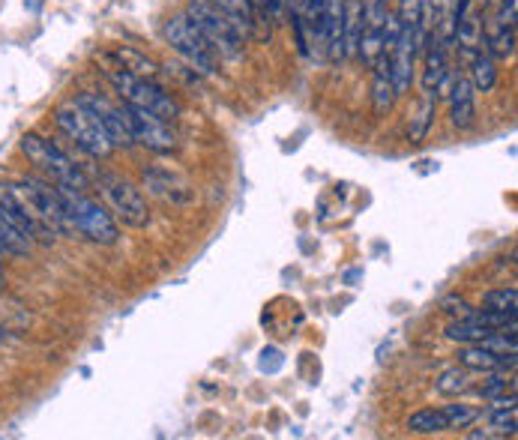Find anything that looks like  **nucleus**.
Wrapping results in <instances>:
<instances>
[{
	"instance_id": "1",
	"label": "nucleus",
	"mask_w": 518,
	"mask_h": 440,
	"mask_svg": "<svg viewBox=\"0 0 518 440\" xmlns=\"http://www.w3.org/2000/svg\"><path fill=\"white\" fill-rule=\"evenodd\" d=\"M0 207L3 213L27 234V240L48 243L54 234L72 231L57 195V186L45 180H18L0 183Z\"/></svg>"
},
{
	"instance_id": "2",
	"label": "nucleus",
	"mask_w": 518,
	"mask_h": 440,
	"mask_svg": "<svg viewBox=\"0 0 518 440\" xmlns=\"http://www.w3.org/2000/svg\"><path fill=\"white\" fill-rule=\"evenodd\" d=\"M57 195H60V204H63V213H66V222H69L72 231L84 234L87 240H93L99 246H114L117 243L120 228L102 204H96L84 192H75V189H66V186H57Z\"/></svg>"
},
{
	"instance_id": "3",
	"label": "nucleus",
	"mask_w": 518,
	"mask_h": 440,
	"mask_svg": "<svg viewBox=\"0 0 518 440\" xmlns=\"http://www.w3.org/2000/svg\"><path fill=\"white\" fill-rule=\"evenodd\" d=\"M21 153H24L54 186H66V189H75V192H84V189H87V177H84L81 165H78L63 147H57L54 141L42 138L39 132L21 135Z\"/></svg>"
},
{
	"instance_id": "4",
	"label": "nucleus",
	"mask_w": 518,
	"mask_h": 440,
	"mask_svg": "<svg viewBox=\"0 0 518 440\" xmlns=\"http://www.w3.org/2000/svg\"><path fill=\"white\" fill-rule=\"evenodd\" d=\"M105 75H108V81L114 84V90L120 93L123 105L144 108V111H150V114H156V117H162V120H168V123H174V120L180 117L177 99H174L165 87H159L153 78H141V75L123 72V69H117V66H108Z\"/></svg>"
},
{
	"instance_id": "5",
	"label": "nucleus",
	"mask_w": 518,
	"mask_h": 440,
	"mask_svg": "<svg viewBox=\"0 0 518 440\" xmlns=\"http://www.w3.org/2000/svg\"><path fill=\"white\" fill-rule=\"evenodd\" d=\"M186 15L201 30V36L210 42V48L219 54V60H237L243 54L246 33L225 12H219L210 0H189Z\"/></svg>"
},
{
	"instance_id": "6",
	"label": "nucleus",
	"mask_w": 518,
	"mask_h": 440,
	"mask_svg": "<svg viewBox=\"0 0 518 440\" xmlns=\"http://www.w3.org/2000/svg\"><path fill=\"white\" fill-rule=\"evenodd\" d=\"M54 123H57L60 132H63L78 150H84L87 156H93V159L111 156L114 144L108 141V135H105L102 126L96 123V117H93L78 99L63 102V105L54 111Z\"/></svg>"
},
{
	"instance_id": "7",
	"label": "nucleus",
	"mask_w": 518,
	"mask_h": 440,
	"mask_svg": "<svg viewBox=\"0 0 518 440\" xmlns=\"http://www.w3.org/2000/svg\"><path fill=\"white\" fill-rule=\"evenodd\" d=\"M288 15L300 54L327 60V0H288Z\"/></svg>"
},
{
	"instance_id": "8",
	"label": "nucleus",
	"mask_w": 518,
	"mask_h": 440,
	"mask_svg": "<svg viewBox=\"0 0 518 440\" xmlns=\"http://www.w3.org/2000/svg\"><path fill=\"white\" fill-rule=\"evenodd\" d=\"M165 39H168V45H171L189 66H195V69L204 72V75H216L219 54L210 48V42L201 36V30L192 24V18H189L186 12L165 21Z\"/></svg>"
},
{
	"instance_id": "9",
	"label": "nucleus",
	"mask_w": 518,
	"mask_h": 440,
	"mask_svg": "<svg viewBox=\"0 0 518 440\" xmlns=\"http://www.w3.org/2000/svg\"><path fill=\"white\" fill-rule=\"evenodd\" d=\"M99 189H102L111 213H117V219L123 225H129V228H147L150 207H147L144 192L132 180H126L120 174H102L99 177Z\"/></svg>"
},
{
	"instance_id": "10",
	"label": "nucleus",
	"mask_w": 518,
	"mask_h": 440,
	"mask_svg": "<svg viewBox=\"0 0 518 440\" xmlns=\"http://www.w3.org/2000/svg\"><path fill=\"white\" fill-rule=\"evenodd\" d=\"M123 114L129 120V132H132L135 144L147 147L150 153H162V156L177 150V135L168 120H162L144 108H135V105H123Z\"/></svg>"
},
{
	"instance_id": "11",
	"label": "nucleus",
	"mask_w": 518,
	"mask_h": 440,
	"mask_svg": "<svg viewBox=\"0 0 518 440\" xmlns=\"http://www.w3.org/2000/svg\"><path fill=\"white\" fill-rule=\"evenodd\" d=\"M78 102L96 117V123L102 126V132H105L108 141L114 144V150H117V147L129 150V147L135 144V138H132V132H129V120H126V114H123V105L117 108V105H111L108 99H102V96H96V93H81Z\"/></svg>"
},
{
	"instance_id": "12",
	"label": "nucleus",
	"mask_w": 518,
	"mask_h": 440,
	"mask_svg": "<svg viewBox=\"0 0 518 440\" xmlns=\"http://www.w3.org/2000/svg\"><path fill=\"white\" fill-rule=\"evenodd\" d=\"M141 180H144V189L150 195H156L159 201L165 204H174V207H186L195 201V189L171 168H159V165H150L141 171Z\"/></svg>"
},
{
	"instance_id": "13",
	"label": "nucleus",
	"mask_w": 518,
	"mask_h": 440,
	"mask_svg": "<svg viewBox=\"0 0 518 440\" xmlns=\"http://www.w3.org/2000/svg\"><path fill=\"white\" fill-rule=\"evenodd\" d=\"M450 120L456 129H471L477 123V90L474 84L468 81L465 72H453V81H450Z\"/></svg>"
},
{
	"instance_id": "14",
	"label": "nucleus",
	"mask_w": 518,
	"mask_h": 440,
	"mask_svg": "<svg viewBox=\"0 0 518 440\" xmlns=\"http://www.w3.org/2000/svg\"><path fill=\"white\" fill-rule=\"evenodd\" d=\"M453 6L456 0H423V36H438L453 45Z\"/></svg>"
},
{
	"instance_id": "15",
	"label": "nucleus",
	"mask_w": 518,
	"mask_h": 440,
	"mask_svg": "<svg viewBox=\"0 0 518 440\" xmlns=\"http://www.w3.org/2000/svg\"><path fill=\"white\" fill-rule=\"evenodd\" d=\"M462 63H465V75H468V81L474 84L477 93L495 90V84H498V60L486 48L471 51Z\"/></svg>"
},
{
	"instance_id": "16",
	"label": "nucleus",
	"mask_w": 518,
	"mask_h": 440,
	"mask_svg": "<svg viewBox=\"0 0 518 440\" xmlns=\"http://www.w3.org/2000/svg\"><path fill=\"white\" fill-rule=\"evenodd\" d=\"M459 366H465L468 372H513L516 369V357H498L483 345H465L459 351Z\"/></svg>"
},
{
	"instance_id": "17",
	"label": "nucleus",
	"mask_w": 518,
	"mask_h": 440,
	"mask_svg": "<svg viewBox=\"0 0 518 440\" xmlns=\"http://www.w3.org/2000/svg\"><path fill=\"white\" fill-rule=\"evenodd\" d=\"M363 36V0H342V60L357 57Z\"/></svg>"
},
{
	"instance_id": "18",
	"label": "nucleus",
	"mask_w": 518,
	"mask_h": 440,
	"mask_svg": "<svg viewBox=\"0 0 518 440\" xmlns=\"http://www.w3.org/2000/svg\"><path fill=\"white\" fill-rule=\"evenodd\" d=\"M393 105H396V87H393V81H390V60L384 57V60H378V66H375V81H372V108H375V114H378V117H384V114H390V111H393Z\"/></svg>"
},
{
	"instance_id": "19",
	"label": "nucleus",
	"mask_w": 518,
	"mask_h": 440,
	"mask_svg": "<svg viewBox=\"0 0 518 440\" xmlns=\"http://www.w3.org/2000/svg\"><path fill=\"white\" fill-rule=\"evenodd\" d=\"M30 240H27V234L3 213V207H0V255H15V258H24L27 252H30Z\"/></svg>"
},
{
	"instance_id": "20",
	"label": "nucleus",
	"mask_w": 518,
	"mask_h": 440,
	"mask_svg": "<svg viewBox=\"0 0 518 440\" xmlns=\"http://www.w3.org/2000/svg\"><path fill=\"white\" fill-rule=\"evenodd\" d=\"M435 108H438V93H423V99H420L417 111L411 114V123H408V138H411L414 144H420V141L429 135Z\"/></svg>"
},
{
	"instance_id": "21",
	"label": "nucleus",
	"mask_w": 518,
	"mask_h": 440,
	"mask_svg": "<svg viewBox=\"0 0 518 440\" xmlns=\"http://www.w3.org/2000/svg\"><path fill=\"white\" fill-rule=\"evenodd\" d=\"M219 12H225L243 33H246V39L249 36H258V21H255V15H252V6H249V0H210Z\"/></svg>"
},
{
	"instance_id": "22",
	"label": "nucleus",
	"mask_w": 518,
	"mask_h": 440,
	"mask_svg": "<svg viewBox=\"0 0 518 440\" xmlns=\"http://www.w3.org/2000/svg\"><path fill=\"white\" fill-rule=\"evenodd\" d=\"M117 63V69H123V72H132V75H141V78H153L156 81V75H159V69H156V63L153 60H147L144 54H138L135 48H114V54H111Z\"/></svg>"
},
{
	"instance_id": "23",
	"label": "nucleus",
	"mask_w": 518,
	"mask_h": 440,
	"mask_svg": "<svg viewBox=\"0 0 518 440\" xmlns=\"http://www.w3.org/2000/svg\"><path fill=\"white\" fill-rule=\"evenodd\" d=\"M471 372L465 369V366H456V369H447V372H441L438 375V381H435V390L441 393V396H447V399H459V396H465V393H471Z\"/></svg>"
},
{
	"instance_id": "24",
	"label": "nucleus",
	"mask_w": 518,
	"mask_h": 440,
	"mask_svg": "<svg viewBox=\"0 0 518 440\" xmlns=\"http://www.w3.org/2000/svg\"><path fill=\"white\" fill-rule=\"evenodd\" d=\"M495 330H489V327H480V324H474V321H465V318H456L453 324H447V330H444V336L450 339V342H459V345H480L483 339H489Z\"/></svg>"
},
{
	"instance_id": "25",
	"label": "nucleus",
	"mask_w": 518,
	"mask_h": 440,
	"mask_svg": "<svg viewBox=\"0 0 518 440\" xmlns=\"http://www.w3.org/2000/svg\"><path fill=\"white\" fill-rule=\"evenodd\" d=\"M327 60H342V0H327Z\"/></svg>"
},
{
	"instance_id": "26",
	"label": "nucleus",
	"mask_w": 518,
	"mask_h": 440,
	"mask_svg": "<svg viewBox=\"0 0 518 440\" xmlns=\"http://www.w3.org/2000/svg\"><path fill=\"white\" fill-rule=\"evenodd\" d=\"M408 429L414 432V435H441V432H447L450 426H447V417H444V411L438 408H423V411H417V414H411L408 417Z\"/></svg>"
},
{
	"instance_id": "27",
	"label": "nucleus",
	"mask_w": 518,
	"mask_h": 440,
	"mask_svg": "<svg viewBox=\"0 0 518 440\" xmlns=\"http://www.w3.org/2000/svg\"><path fill=\"white\" fill-rule=\"evenodd\" d=\"M483 309L498 312V315H504V318H516L518 291L516 288H498V291H489V294L483 297Z\"/></svg>"
},
{
	"instance_id": "28",
	"label": "nucleus",
	"mask_w": 518,
	"mask_h": 440,
	"mask_svg": "<svg viewBox=\"0 0 518 440\" xmlns=\"http://www.w3.org/2000/svg\"><path fill=\"white\" fill-rule=\"evenodd\" d=\"M396 18H399V27H408V30L423 33V0H399Z\"/></svg>"
},
{
	"instance_id": "29",
	"label": "nucleus",
	"mask_w": 518,
	"mask_h": 440,
	"mask_svg": "<svg viewBox=\"0 0 518 440\" xmlns=\"http://www.w3.org/2000/svg\"><path fill=\"white\" fill-rule=\"evenodd\" d=\"M489 426L498 429L501 435H516L518 429V408L516 405H504V408H489Z\"/></svg>"
},
{
	"instance_id": "30",
	"label": "nucleus",
	"mask_w": 518,
	"mask_h": 440,
	"mask_svg": "<svg viewBox=\"0 0 518 440\" xmlns=\"http://www.w3.org/2000/svg\"><path fill=\"white\" fill-rule=\"evenodd\" d=\"M441 411H444L450 429H468V426H474V423L480 420V411L471 408V405H447V408H441Z\"/></svg>"
},
{
	"instance_id": "31",
	"label": "nucleus",
	"mask_w": 518,
	"mask_h": 440,
	"mask_svg": "<svg viewBox=\"0 0 518 440\" xmlns=\"http://www.w3.org/2000/svg\"><path fill=\"white\" fill-rule=\"evenodd\" d=\"M444 312L453 315V318H465V315L471 312V306H468L462 297H447V300H444Z\"/></svg>"
},
{
	"instance_id": "32",
	"label": "nucleus",
	"mask_w": 518,
	"mask_h": 440,
	"mask_svg": "<svg viewBox=\"0 0 518 440\" xmlns=\"http://www.w3.org/2000/svg\"><path fill=\"white\" fill-rule=\"evenodd\" d=\"M3 339H6V333H3V327H0V342H3Z\"/></svg>"
},
{
	"instance_id": "33",
	"label": "nucleus",
	"mask_w": 518,
	"mask_h": 440,
	"mask_svg": "<svg viewBox=\"0 0 518 440\" xmlns=\"http://www.w3.org/2000/svg\"><path fill=\"white\" fill-rule=\"evenodd\" d=\"M0 288H3V273H0Z\"/></svg>"
}]
</instances>
